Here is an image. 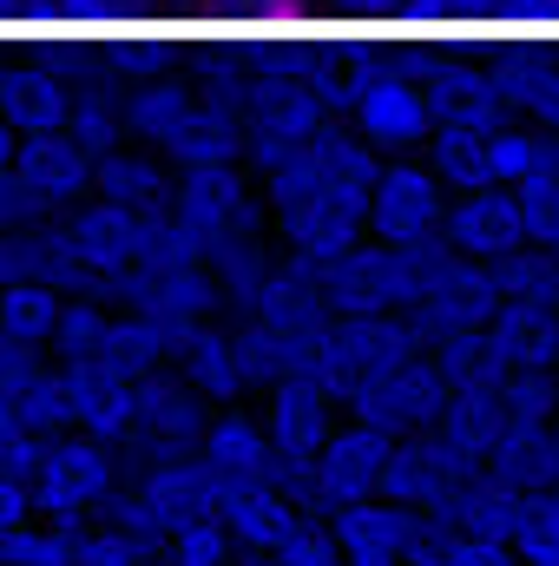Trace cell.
Returning <instances> with one entry per match:
<instances>
[{
	"label": "cell",
	"mask_w": 559,
	"mask_h": 566,
	"mask_svg": "<svg viewBox=\"0 0 559 566\" xmlns=\"http://www.w3.org/2000/svg\"><path fill=\"white\" fill-rule=\"evenodd\" d=\"M376 171H382V158L356 139L342 119L323 126L316 139H303L296 151H283L271 171H257L283 258H296L309 271H329L336 258H349L369 238Z\"/></svg>",
	"instance_id": "6da1fadb"
},
{
	"label": "cell",
	"mask_w": 559,
	"mask_h": 566,
	"mask_svg": "<svg viewBox=\"0 0 559 566\" xmlns=\"http://www.w3.org/2000/svg\"><path fill=\"white\" fill-rule=\"evenodd\" d=\"M171 224L184 231V244L204 258L238 251V244H271V205L251 165H198L178 171V198H171Z\"/></svg>",
	"instance_id": "7a4b0ae2"
},
{
	"label": "cell",
	"mask_w": 559,
	"mask_h": 566,
	"mask_svg": "<svg viewBox=\"0 0 559 566\" xmlns=\"http://www.w3.org/2000/svg\"><path fill=\"white\" fill-rule=\"evenodd\" d=\"M126 481H133V461H126L119 441H99V434L66 428V434L46 441V454H40V468H33L27 488H33L40 521L93 527V521L113 514V501L126 494Z\"/></svg>",
	"instance_id": "3957f363"
},
{
	"label": "cell",
	"mask_w": 559,
	"mask_h": 566,
	"mask_svg": "<svg viewBox=\"0 0 559 566\" xmlns=\"http://www.w3.org/2000/svg\"><path fill=\"white\" fill-rule=\"evenodd\" d=\"M218 501H224V488H218V474L198 454H165V461H133V481H126V494L113 501L106 521L165 560V541L184 521L218 514Z\"/></svg>",
	"instance_id": "277c9868"
},
{
	"label": "cell",
	"mask_w": 559,
	"mask_h": 566,
	"mask_svg": "<svg viewBox=\"0 0 559 566\" xmlns=\"http://www.w3.org/2000/svg\"><path fill=\"white\" fill-rule=\"evenodd\" d=\"M93 165H99V151H86L73 133L20 139L13 185L0 191V224H46V218L80 211L93 198Z\"/></svg>",
	"instance_id": "5b68a950"
},
{
	"label": "cell",
	"mask_w": 559,
	"mask_h": 566,
	"mask_svg": "<svg viewBox=\"0 0 559 566\" xmlns=\"http://www.w3.org/2000/svg\"><path fill=\"white\" fill-rule=\"evenodd\" d=\"M447 205H454V191H447V178L434 171L428 151L382 158L376 191H369V238L395 244V251H428L447 231Z\"/></svg>",
	"instance_id": "8992f818"
},
{
	"label": "cell",
	"mask_w": 559,
	"mask_h": 566,
	"mask_svg": "<svg viewBox=\"0 0 559 566\" xmlns=\"http://www.w3.org/2000/svg\"><path fill=\"white\" fill-rule=\"evenodd\" d=\"M428 258H434V244L428 251H395V244L362 238L349 258H336L323 271V290H329L336 316H389V310L409 316L421 296V277H428Z\"/></svg>",
	"instance_id": "52a82bcc"
},
{
	"label": "cell",
	"mask_w": 559,
	"mask_h": 566,
	"mask_svg": "<svg viewBox=\"0 0 559 566\" xmlns=\"http://www.w3.org/2000/svg\"><path fill=\"white\" fill-rule=\"evenodd\" d=\"M257 416H264L271 441H277V481L303 501L309 461H316L323 441L342 428V396H329V389H316V382H303V376H283L277 389L257 396Z\"/></svg>",
	"instance_id": "ba28073f"
},
{
	"label": "cell",
	"mask_w": 559,
	"mask_h": 566,
	"mask_svg": "<svg viewBox=\"0 0 559 566\" xmlns=\"http://www.w3.org/2000/svg\"><path fill=\"white\" fill-rule=\"evenodd\" d=\"M500 310V290H494V271L434 244L428 258V277H421V296H415V329L421 343H441V336H467V329H487Z\"/></svg>",
	"instance_id": "9c48e42d"
},
{
	"label": "cell",
	"mask_w": 559,
	"mask_h": 566,
	"mask_svg": "<svg viewBox=\"0 0 559 566\" xmlns=\"http://www.w3.org/2000/svg\"><path fill=\"white\" fill-rule=\"evenodd\" d=\"M389 454H395V441H389L382 428L342 416V428L323 441V454H316L309 474H303V507H309V514H336V507H349V501H376Z\"/></svg>",
	"instance_id": "30bf717a"
},
{
	"label": "cell",
	"mask_w": 559,
	"mask_h": 566,
	"mask_svg": "<svg viewBox=\"0 0 559 566\" xmlns=\"http://www.w3.org/2000/svg\"><path fill=\"white\" fill-rule=\"evenodd\" d=\"M441 409H447V382H441V369H434L428 349L409 356L402 369H382V376L356 382L349 402H342L349 422L382 428L389 441H402V434H415V428H434L441 422Z\"/></svg>",
	"instance_id": "8fae6325"
},
{
	"label": "cell",
	"mask_w": 559,
	"mask_h": 566,
	"mask_svg": "<svg viewBox=\"0 0 559 566\" xmlns=\"http://www.w3.org/2000/svg\"><path fill=\"white\" fill-rule=\"evenodd\" d=\"M211 428V402L178 376V369H158L139 376V402H133V441H126V461H165V454H198Z\"/></svg>",
	"instance_id": "7c38bea8"
},
{
	"label": "cell",
	"mask_w": 559,
	"mask_h": 566,
	"mask_svg": "<svg viewBox=\"0 0 559 566\" xmlns=\"http://www.w3.org/2000/svg\"><path fill=\"white\" fill-rule=\"evenodd\" d=\"M474 468H481V461L434 422V428H415V434L395 441V454H389V468H382V494L402 501V507H415V514H434V507H447V494H454Z\"/></svg>",
	"instance_id": "4fadbf2b"
},
{
	"label": "cell",
	"mask_w": 559,
	"mask_h": 566,
	"mask_svg": "<svg viewBox=\"0 0 559 566\" xmlns=\"http://www.w3.org/2000/svg\"><path fill=\"white\" fill-rule=\"evenodd\" d=\"M198 461L218 474L224 494H231V488H264V481H277V441H271V428H264V416H257L251 402L211 409V428H204V441H198Z\"/></svg>",
	"instance_id": "5bb4252c"
},
{
	"label": "cell",
	"mask_w": 559,
	"mask_h": 566,
	"mask_svg": "<svg viewBox=\"0 0 559 566\" xmlns=\"http://www.w3.org/2000/svg\"><path fill=\"white\" fill-rule=\"evenodd\" d=\"M441 244H447V251H461V258H474V264H500V258L527 251L520 191H507V185H487V191H454Z\"/></svg>",
	"instance_id": "9a60e30c"
},
{
	"label": "cell",
	"mask_w": 559,
	"mask_h": 566,
	"mask_svg": "<svg viewBox=\"0 0 559 566\" xmlns=\"http://www.w3.org/2000/svg\"><path fill=\"white\" fill-rule=\"evenodd\" d=\"M323 521H329V534H336V547H342L349 566H409L415 560L421 514L402 507V501H389V494L349 501V507H336V514H323Z\"/></svg>",
	"instance_id": "2e32d148"
},
{
	"label": "cell",
	"mask_w": 559,
	"mask_h": 566,
	"mask_svg": "<svg viewBox=\"0 0 559 566\" xmlns=\"http://www.w3.org/2000/svg\"><path fill=\"white\" fill-rule=\"evenodd\" d=\"M171 369H178V376L211 402V409L257 402V376H251V356H244V336H238V323H231V316H218V323L191 329Z\"/></svg>",
	"instance_id": "e0dca14e"
},
{
	"label": "cell",
	"mask_w": 559,
	"mask_h": 566,
	"mask_svg": "<svg viewBox=\"0 0 559 566\" xmlns=\"http://www.w3.org/2000/svg\"><path fill=\"white\" fill-rule=\"evenodd\" d=\"M119 27H145L139 0H0V33L20 40H106Z\"/></svg>",
	"instance_id": "ac0fdd59"
},
{
	"label": "cell",
	"mask_w": 559,
	"mask_h": 566,
	"mask_svg": "<svg viewBox=\"0 0 559 566\" xmlns=\"http://www.w3.org/2000/svg\"><path fill=\"white\" fill-rule=\"evenodd\" d=\"M66 369V402H73V428L80 434H99V441H133V402H139V382L106 363V356H80V363H60Z\"/></svg>",
	"instance_id": "d6986e66"
},
{
	"label": "cell",
	"mask_w": 559,
	"mask_h": 566,
	"mask_svg": "<svg viewBox=\"0 0 559 566\" xmlns=\"http://www.w3.org/2000/svg\"><path fill=\"white\" fill-rule=\"evenodd\" d=\"M93 198H106L119 211H139V218H165L171 198H178V165H165L151 145L126 139V145H113V151H99Z\"/></svg>",
	"instance_id": "ffe728a7"
},
{
	"label": "cell",
	"mask_w": 559,
	"mask_h": 566,
	"mask_svg": "<svg viewBox=\"0 0 559 566\" xmlns=\"http://www.w3.org/2000/svg\"><path fill=\"white\" fill-rule=\"evenodd\" d=\"M218 514L231 521V534H238V547L244 554H277L283 541L309 521V507L277 488V481H264V488H231L224 501H218Z\"/></svg>",
	"instance_id": "44dd1931"
},
{
	"label": "cell",
	"mask_w": 559,
	"mask_h": 566,
	"mask_svg": "<svg viewBox=\"0 0 559 566\" xmlns=\"http://www.w3.org/2000/svg\"><path fill=\"white\" fill-rule=\"evenodd\" d=\"M487 343L507 369H559V303H500Z\"/></svg>",
	"instance_id": "7402d4cb"
},
{
	"label": "cell",
	"mask_w": 559,
	"mask_h": 566,
	"mask_svg": "<svg viewBox=\"0 0 559 566\" xmlns=\"http://www.w3.org/2000/svg\"><path fill=\"white\" fill-rule=\"evenodd\" d=\"M520 488L514 481H500L494 468H474L454 494H447V507H434L441 521H454V527H467V534H494V541H514V521H520Z\"/></svg>",
	"instance_id": "603a6c76"
},
{
	"label": "cell",
	"mask_w": 559,
	"mask_h": 566,
	"mask_svg": "<svg viewBox=\"0 0 559 566\" xmlns=\"http://www.w3.org/2000/svg\"><path fill=\"white\" fill-rule=\"evenodd\" d=\"M178 349H184V336H178L165 316H151V310H113L106 363H119L133 382H139V376H158V369H171Z\"/></svg>",
	"instance_id": "cb8c5ba5"
},
{
	"label": "cell",
	"mask_w": 559,
	"mask_h": 566,
	"mask_svg": "<svg viewBox=\"0 0 559 566\" xmlns=\"http://www.w3.org/2000/svg\"><path fill=\"white\" fill-rule=\"evenodd\" d=\"M139 13L165 27H277L303 20V0H139Z\"/></svg>",
	"instance_id": "d4e9b609"
},
{
	"label": "cell",
	"mask_w": 559,
	"mask_h": 566,
	"mask_svg": "<svg viewBox=\"0 0 559 566\" xmlns=\"http://www.w3.org/2000/svg\"><path fill=\"white\" fill-rule=\"evenodd\" d=\"M60 303H66V290H53V283H7V290H0V343H7V349H40V356H53Z\"/></svg>",
	"instance_id": "484cf974"
},
{
	"label": "cell",
	"mask_w": 559,
	"mask_h": 566,
	"mask_svg": "<svg viewBox=\"0 0 559 566\" xmlns=\"http://www.w3.org/2000/svg\"><path fill=\"white\" fill-rule=\"evenodd\" d=\"M428 13L434 0H303V20H323L336 33H421Z\"/></svg>",
	"instance_id": "4316f807"
},
{
	"label": "cell",
	"mask_w": 559,
	"mask_h": 566,
	"mask_svg": "<svg viewBox=\"0 0 559 566\" xmlns=\"http://www.w3.org/2000/svg\"><path fill=\"white\" fill-rule=\"evenodd\" d=\"M415 566H520L507 541L494 534H467L441 514H421V534H415Z\"/></svg>",
	"instance_id": "83f0119b"
},
{
	"label": "cell",
	"mask_w": 559,
	"mask_h": 566,
	"mask_svg": "<svg viewBox=\"0 0 559 566\" xmlns=\"http://www.w3.org/2000/svg\"><path fill=\"white\" fill-rule=\"evenodd\" d=\"M428 356H434V369H441L447 396H467V389H500V382H507V363L494 356L487 329H467V336H441V343H428Z\"/></svg>",
	"instance_id": "f1b7e54d"
},
{
	"label": "cell",
	"mask_w": 559,
	"mask_h": 566,
	"mask_svg": "<svg viewBox=\"0 0 559 566\" xmlns=\"http://www.w3.org/2000/svg\"><path fill=\"white\" fill-rule=\"evenodd\" d=\"M106 336H113V303L106 296H66L60 303V329H53V363L106 356Z\"/></svg>",
	"instance_id": "f546056e"
},
{
	"label": "cell",
	"mask_w": 559,
	"mask_h": 566,
	"mask_svg": "<svg viewBox=\"0 0 559 566\" xmlns=\"http://www.w3.org/2000/svg\"><path fill=\"white\" fill-rule=\"evenodd\" d=\"M494 271V290H500V303H559V258L553 251H514V258H500V264H487Z\"/></svg>",
	"instance_id": "4dcf8cb0"
},
{
	"label": "cell",
	"mask_w": 559,
	"mask_h": 566,
	"mask_svg": "<svg viewBox=\"0 0 559 566\" xmlns=\"http://www.w3.org/2000/svg\"><path fill=\"white\" fill-rule=\"evenodd\" d=\"M244 547L231 534L224 514H204V521H184L171 541H165V566H238Z\"/></svg>",
	"instance_id": "1f68e13d"
},
{
	"label": "cell",
	"mask_w": 559,
	"mask_h": 566,
	"mask_svg": "<svg viewBox=\"0 0 559 566\" xmlns=\"http://www.w3.org/2000/svg\"><path fill=\"white\" fill-rule=\"evenodd\" d=\"M514 560L520 566H559V494H527L520 501V521H514Z\"/></svg>",
	"instance_id": "d6a6232c"
},
{
	"label": "cell",
	"mask_w": 559,
	"mask_h": 566,
	"mask_svg": "<svg viewBox=\"0 0 559 566\" xmlns=\"http://www.w3.org/2000/svg\"><path fill=\"white\" fill-rule=\"evenodd\" d=\"M80 541H86V527L33 521V527L7 547V566H80Z\"/></svg>",
	"instance_id": "836d02e7"
},
{
	"label": "cell",
	"mask_w": 559,
	"mask_h": 566,
	"mask_svg": "<svg viewBox=\"0 0 559 566\" xmlns=\"http://www.w3.org/2000/svg\"><path fill=\"white\" fill-rule=\"evenodd\" d=\"M520 218H527V244L559 258V171H540L520 185Z\"/></svg>",
	"instance_id": "e575fe53"
},
{
	"label": "cell",
	"mask_w": 559,
	"mask_h": 566,
	"mask_svg": "<svg viewBox=\"0 0 559 566\" xmlns=\"http://www.w3.org/2000/svg\"><path fill=\"white\" fill-rule=\"evenodd\" d=\"M80 566H165L151 547H139L133 534H119L113 521H93L80 541Z\"/></svg>",
	"instance_id": "d590c367"
},
{
	"label": "cell",
	"mask_w": 559,
	"mask_h": 566,
	"mask_svg": "<svg viewBox=\"0 0 559 566\" xmlns=\"http://www.w3.org/2000/svg\"><path fill=\"white\" fill-rule=\"evenodd\" d=\"M271 560H283V566H349L323 514H309V521H303V527H296V534L277 547V554H271Z\"/></svg>",
	"instance_id": "8d00e7d4"
},
{
	"label": "cell",
	"mask_w": 559,
	"mask_h": 566,
	"mask_svg": "<svg viewBox=\"0 0 559 566\" xmlns=\"http://www.w3.org/2000/svg\"><path fill=\"white\" fill-rule=\"evenodd\" d=\"M33 521H40L33 488H27V481H0V560H7V547H13Z\"/></svg>",
	"instance_id": "74e56055"
},
{
	"label": "cell",
	"mask_w": 559,
	"mask_h": 566,
	"mask_svg": "<svg viewBox=\"0 0 559 566\" xmlns=\"http://www.w3.org/2000/svg\"><path fill=\"white\" fill-rule=\"evenodd\" d=\"M13 165H20V133H13V126L0 119V191L13 185Z\"/></svg>",
	"instance_id": "f35d334b"
},
{
	"label": "cell",
	"mask_w": 559,
	"mask_h": 566,
	"mask_svg": "<svg viewBox=\"0 0 559 566\" xmlns=\"http://www.w3.org/2000/svg\"><path fill=\"white\" fill-rule=\"evenodd\" d=\"M547 488L559 494V422H553V434H547ZM547 488H540V494H547Z\"/></svg>",
	"instance_id": "ab89813d"
},
{
	"label": "cell",
	"mask_w": 559,
	"mask_h": 566,
	"mask_svg": "<svg viewBox=\"0 0 559 566\" xmlns=\"http://www.w3.org/2000/svg\"><path fill=\"white\" fill-rule=\"evenodd\" d=\"M238 566H283V560H271V554H244Z\"/></svg>",
	"instance_id": "60d3db41"
},
{
	"label": "cell",
	"mask_w": 559,
	"mask_h": 566,
	"mask_svg": "<svg viewBox=\"0 0 559 566\" xmlns=\"http://www.w3.org/2000/svg\"><path fill=\"white\" fill-rule=\"evenodd\" d=\"M553 382H559V369H553Z\"/></svg>",
	"instance_id": "b9f144b4"
},
{
	"label": "cell",
	"mask_w": 559,
	"mask_h": 566,
	"mask_svg": "<svg viewBox=\"0 0 559 566\" xmlns=\"http://www.w3.org/2000/svg\"><path fill=\"white\" fill-rule=\"evenodd\" d=\"M0 566H7V560H0Z\"/></svg>",
	"instance_id": "7bdbcfd3"
},
{
	"label": "cell",
	"mask_w": 559,
	"mask_h": 566,
	"mask_svg": "<svg viewBox=\"0 0 559 566\" xmlns=\"http://www.w3.org/2000/svg\"><path fill=\"white\" fill-rule=\"evenodd\" d=\"M409 566H415V560H409Z\"/></svg>",
	"instance_id": "ee69618b"
}]
</instances>
